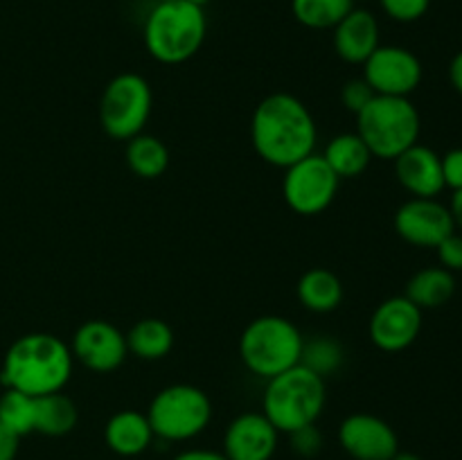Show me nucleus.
<instances>
[{
    "mask_svg": "<svg viewBox=\"0 0 462 460\" xmlns=\"http://www.w3.org/2000/svg\"><path fill=\"white\" fill-rule=\"evenodd\" d=\"M391 460H422L418 454H411V451H397Z\"/></svg>",
    "mask_w": 462,
    "mask_h": 460,
    "instance_id": "e433bc0d",
    "label": "nucleus"
},
{
    "mask_svg": "<svg viewBox=\"0 0 462 460\" xmlns=\"http://www.w3.org/2000/svg\"><path fill=\"white\" fill-rule=\"evenodd\" d=\"M352 7V0H291L293 18L310 30H334Z\"/></svg>",
    "mask_w": 462,
    "mask_h": 460,
    "instance_id": "393cba45",
    "label": "nucleus"
},
{
    "mask_svg": "<svg viewBox=\"0 0 462 460\" xmlns=\"http://www.w3.org/2000/svg\"><path fill=\"white\" fill-rule=\"evenodd\" d=\"M189 3L199 5V7H206V5H208V3H210V0H189Z\"/></svg>",
    "mask_w": 462,
    "mask_h": 460,
    "instance_id": "4c0bfd02",
    "label": "nucleus"
},
{
    "mask_svg": "<svg viewBox=\"0 0 462 460\" xmlns=\"http://www.w3.org/2000/svg\"><path fill=\"white\" fill-rule=\"evenodd\" d=\"M449 79H451V86H454V88L462 95V50H460L458 54H456L454 59H451V63H449Z\"/></svg>",
    "mask_w": 462,
    "mask_h": 460,
    "instance_id": "f704fd0d",
    "label": "nucleus"
},
{
    "mask_svg": "<svg viewBox=\"0 0 462 460\" xmlns=\"http://www.w3.org/2000/svg\"><path fill=\"white\" fill-rule=\"evenodd\" d=\"M456 293V278L451 271L442 266H427L418 271L413 278L406 282V293L413 305L420 309H436V307L447 305Z\"/></svg>",
    "mask_w": 462,
    "mask_h": 460,
    "instance_id": "aec40b11",
    "label": "nucleus"
},
{
    "mask_svg": "<svg viewBox=\"0 0 462 460\" xmlns=\"http://www.w3.org/2000/svg\"><path fill=\"white\" fill-rule=\"evenodd\" d=\"M72 352L63 338L48 332H32L9 345L0 368L5 388L30 397L63 391L72 377Z\"/></svg>",
    "mask_w": 462,
    "mask_h": 460,
    "instance_id": "f03ea898",
    "label": "nucleus"
},
{
    "mask_svg": "<svg viewBox=\"0 0 462 460\" xmlns=\"http://www.w3.org/2000/svg\"><path fill=\"white\" fill-rule=\"evenodd\" d=\"M153 436L165 442H185L201 436L212 419L208 392L192 383H174L158 392L147 410Z\"/></svg>",
    "mask_w": 462,
    "mask_h": 460,
    "instance_id": "0eeeda50",
    "label": "nucleus"
},
{
    "mask_svg": "<svg viewBox=\"0 0 462 460\" xmlns=\"http://www.w3.org/2000/svg\"><path fill=\"white\" fill-rule=\"evenodd\" d=\"M440 161L445 188H451L454 192H458V189H462V147L447 152L445 156H440Z\"/></svg>",
    "mask_w": 462,
    "mask_h": 460,
    "instance_id": "2f4dec72",
    "label": "nucleus"
},
{
    "mask_svg": "<svg viewBox=\"0 0 462 460\" xmlns=\"http://www.w3.org/2000/svg\"><path fill=\"white\" fill-rule=\"evenodd\" d=\"M280 431L264 413H242L224 433V455L228 460H271L278 449Z\"/></svg>",
    "mask_w": 462,
    "mask_h": 460,
    "instance_id": "2eb2a0df",
    "label": "nucleus"
},
{
    "mask_svg": "<svg viewBox=\"0 0 462 460\" xmlns=\"http://www.w3.org/2000/svg\"><path fill=\"white\" fill-rule=\"evenodd\" d=\"M70 352L72 359L93 373H113L125 363L129 347H126V334H122L116 325L93 318L79 325L72 336Z\"/></svg>",
    "mask_w": 462,
    "mask_h": 460,
    "instance_id": "9b49d317",
    "label": "nucleus"
},
{
    "mask_svg": "<svg viewBox=\"0 0 462 460\" xmlns=\"http://www.w3.org/2000/svg\"><path fill=\"white\" fill-rule=\"evenodd\" d=\"M422 329V309L406 296L383 300L370 316V341L383 352H402L415 343Z\"/></svg>",
    "mask_w": 462,
    "mask_h": 460,
    "instance_id": "ddd939ff",
    "label": "nucleus"
},
{
    "mask_svg": "<svg viewBox=\"0 0 462 460\" xmlns=\"http://www.w3.org/2000/svg\"><path fill=\"white\" fill-rule=\"evenodd\" d=\"M364 79L374 95L409 97L422 84V63L402 45H379L364 63Z\"/></svg>",
    "mask_w": 462,
    "mask_h": 460,
    "instance_id": "9d476101",
    "label": "nucleus"
},
{
    "mask_svg": "<svg viewBox=\"0 0 462 460\" xmlns=\"http://www.w3.org/2000/svg\"><path fill=\"white\" fill-rule=\"evenodd\" d=\"M34 415H36V397L25 395L21 391L5 388L0 395V424L14 436L23 437L34 431Z\"/></svg>",
    "mask_w": 462,
    "mask_h": 460,
    "instance_id": "a878e982",
    "label": "nucleus"
},
{
    "mask_svg": "<svg viewBox=\"0 0 462 460\" xmlns=\"http://www.w3.org/2000/svg\"><path fill=\"white\" fill-rule=\"evenodd\" d=\"M386 16L397 23H413L420 21L429 12L431 0H379Z\"/></svg>",
    "mask_w": 462,
    "mask_h": 460,
    "instance_id": "cd10ccee",
    "label": "nucleus"
},
{
    "mask_svg": "<svg viewBox=\"0 0 462 460\" xmlns=\"http://www.w3.org/2000/svg\"><path fill=\"white\" fill-rule=\"evenodd\" d=\"M156 3H170V0H156Z\"/></svg>",
    "mask_w": 462,
    "mask_h": 460,
    "instance_id": "58836bf2",
    "label": "nucleus"
},
{
    "mask_svg": "<svg viewBox=\"0 0 462 460\" xmlns=\"http://www.w3.org/2000/svg\"><path fill=\"white\" fill-rule=\"evenodd\" d=\"M171 460H228V458L224 455V451L189 449V451H180V454L174 455Z\"/></svg>",
    "mask_w": 462,
    "mask_h": 460,
    "instance_id": "72a5a7b5",
    "label": "nucleus"
},
{
    "mask_svg": "<svg viewBox=\"0 0 462 460\" xmlns=\"http://www.w3.org/2000/svg\"><path fill=\"white\" fill-rule=\"evenodd\" d=\"M77 406L68 395L50 392V395L36 397V415L34 431L43 433L48 437H61L75 428L77 424Z\"/></svg>",
    "mask_w": 462,
    "mask_h": 460,
    "instance_id": "5701e85b",
    "label": "nucleus"
},
{
    "mask_svg": "<svg viewBox=\"0 0 462 460\" xmlns=\"http://www.w3.org/2000/svg\"><path fill=\"white\" fill-rule=\"evenodd\" d=\"M289 440H291L293 454H298L300 458H314L323 449V436L316 428V424H310V427H302L298 431L289 433Z\"/></svg>",
    "mask_w": 462,
    "mask_h": 460,
    "instance_id": "c85d7f7f",
    "label": "nucleus"
},
{
    "mask_svg": "<svg viewBox=\"0 0 462 460\" xmlns=\"http://www.w3.org/2000/svg\"><path fill=\"white\" fill-rule=\"evenodd\" d=\"M323 158L338 179H355V176H361L368 170L373 153H370L368 144L355 131V133L334 135L328 143V147H325Z\"/></svg>",
    "mask_w": 462,
    "mask_h": 460,
    "instance_id": "412c9836",
    "label": "nucleus"
},
{
    "mask_svg": "<svg viewBox=\"0 0 462 460\" xmlns=\"http://www.w3.org/2000/svg\"><path fill=\"white\" fill-rule=\"evenodd\" d=\"M436 251L442 269L451 271V273L462 271V235L451 233L449 237L438 244Z\"/></svg>",
    "mask_w": 462,
    "mask_h": 460,
    "instance_id": "7c9ffc66",
    "label": "nucleus"
},
{
    "mask_svg": "<svg viewBox=\"0 0 462 460\" xmlns=\"http://www.w3.org/2000/svg\"><path fill=\"white\" fill-rule=\"evenodd\" d=\"M126 165L140 179H158L170 165V152L156 135L138 133L135 138L126 140Z\"/></svg>",
    "mask_w": 462,
    "mask_h": 460,
    "instance_id": "b1692460",
    "label": "nucleus"
},
{
    "mask_svg": "<svg viewBox=\"0 0 462 460\" xmlns=\"http://www.w3.org/2000/svg\"><path fill=\"white\" fill-rule=\"evenodd\" d=\"M379 48V21L370 9L352 7V12L334 27V50L346 63H361Z\"/></svg>",
    "mask_w": 462,
    "mask_h": 460,
    "instance_id": "f3484780",
    "label": "nucleus"
},
{
    "mask_svg": "<svg viewBox=\"0 0 462 460\" xmlns=\"http://www.w3.org/2000/svg\"><path fill=\"white\" fill-rule=\"evenodd\" d=\"M206 9L189 0L156 3L144 18V48L156 61L176 66L192 59L206 41Z\"/></svg>",
    "mask_w": 462,
    "mask_h": 460,
    "instance_id": "7ed1b4c3",
    "label": "nucleus"
},
{
    "mask_svg": "<svg viewBox=\"0 0 462 460\" xmlns=\"http://www.w3.org/2000/svg\"><path fill=\"white\" fill-rule=\"evenodd\" d=\"M325 379L298 363L266 382L262 413L280 433H293L316 424L325 409Z\"/></svg>",
    "mask_w": 462,
    "mask_h": 460,
    "instance_id": "20e7f679",
    "label": "nucleus"
},
{
    "mask_svg": "<svg viewBox=\"0 0 462 460\" xmlns=\"http://www.w3.org/2000/svg\"><path fill=\"white\" fill-rule=\"evenodd\" d=\"M451 216H454L456 221V228L462 230V189H458V192H454V197H451Z\"/></svg>",
    "mask_w": 462,
    "mask_h": 460,
    "instance_id": "c9c22d12",
    "label": "nucleus"
},
{
    "mask_svg": "<svg viewBox=\"0 0 462 460\" xmlns=\"http://www.w3.org/2000/svg\"><path fill=\"white\" fill-rule=\"evenodd\" d=\"M300 363L314 370L320 377H328L343 363V347L329 336H316L314 341H305L302 345Z\"/></svg>",
    "mask_w": 462,
    "mask_h": 460,
    "instance_id": "bb28decb",
    "label": "nucleus"
},
{
    "mask_svg": "<svg viewBox=\"0 0 462 460\" xmlns=\"http://www.w3.org/2000/svg\"><path fill=\"white\" fill-rule=\"evenodd\" d=\"M338 179L325 162L323 153H310L284 170L282 194L287 206L302 216H314L328 210L338 194Z\"/></svg>",
    "mask_w": 462,
    "mask_h": 460,
    "instance_id": "1a4fd4ad",
    "label": "nucleus"
},
{
    "mask_svg": "<svg viewBox=\"0 0 462 460\" xmlns=\"http://www.w3.org/2000/svg\"><path fill=\"white\" fill-rule=\"evenodd\" d=\"M251 140L257 156L287 170L314 153L319 129L310 108L289 93H273L253 111Z\"/></svg>",
    "mask_w": 462,
    "mask_h": 460,
    "instance_id": "f257e3e1",
    "label": "nucleus"
},
{
    "mask_svg": "<svg viewBox=\"0 0 462 460\" xmlns=\"http://www.w3.org/2000/svg\"><path fill=\"white\" fill-rule=\"evenodd\" d=\"M397 235L418 248H436L442 239L456 233L451 210L436 198L413 197L395 212Z\"/></svg>",
    "mask_w": 462,
    "mask_h": 460,
    "instance_id": "f8f14e48",
    "label": "nucleus"
},
{
    "mask_svg": "<svg viewBox=\"0 0 462 460\" xmlns=\"http://www.w3.org/2000/svg\"><path fill=\"white\" fill-rule=\"evenodd\" d=\"M338 440L355 460H391L400 451L395 428L370 413L347 415L338 428Z\"/></svg>",
    "mask_w": 462,
    "mask_h": 460,
    "instance_id": "4468645a",
    "label": "nucleus"
},
{
    "mask_svg": "<svg viewBox=\"0 0 462 460\" xmlns=\"http://www.w3.org/2000/svg\"><path fill=\"white\" fill-rule=\"evenodd\" d=\"M153 437L156 436H153L147 415L131 409L111 415L104 427V440H106L108 449L122 458H134V455L147 451Z\"/></svg>",
    "mask_w": 462,
    "mask_h": 460,
    "instance_id": "a211bd4d",
    "label": "nucleus"
},
{
    "mask_svg": "<svg viewBox=\"0 0 462 460\" xmlns=\"http://www.w3.org/2000/svg\"><path fill=\"white\" fill-rule=\"evenodd\" d=\"M397 180L406 192L420 198H436L445 189L442 161L433 149L415 143L395 158Z\"/></svg>",
    "mask_w": 462,
    "mask_h": 460,
    "instance_id": "dca6fc26",
    "label": "nucleus"
},
{
    "mask_svg": "<svg viewBox=\"0 0 462 460\" xmlns=\"http://www.w3.org/2000/svg\"><path fill=\"white\" fill-rule=\"evenodd\" d=\"M296 293L305 309L316 311V314H328L341 305L343 284L334 271L316 266V269L302 273V278L298 280Z\"/></svg>",
    "mask_w": 462,
    "mask_h": 460,
    "instance_id": "6ab92c4d",
    "label": "nucleus"
},
{
    "mask_svg": "<svg viewBox=\"0 0 462 460\" xmlns=\"http://www.w3.org/2000/svg\"><path fill=\"white\" fill-rule=\"evenodd\" d=\"M420 113L409 97L374 95L368 106L356 113V133L368 144L373 158L395 161L420 138Z\"/></svg>",
    "mask_w": 462,
    "mask_h": 460,
    "instance_id": "39448f33",
    "label": "nucleus"
},
{
    "mask_svg": "<svg viewBox=\"0 0 462 460\" xmlns=\"http://www.w3.org/2000/svg\"><path fill=\"white\" fill-rule=\"evenodd\" d=\"M126 347L143 361H158L174 347V332L161 318H143L126 334Z\"/></svg>",
    "mask_w": 462,
    "mask_h": 460,
    "instance_id": "4be33fe9",
    "label": "nucleus"
},
{
    "mask_svg": "<svg viewBox=\"0 0 462 460\" xmlns=\"http://www.w3.org/2000/svg\"><path fill=\"white\" fill-rule=\"evenodd\" d=\"M373 97H374V90L370 88V84L364 79V77L350 79L346 86H343V90H341L343 104H346L347 111H352L355 115H356V113L364 111V108L368 106V102Z\"/></svg>",
    "mask_w": 462,
    "mask_h": 460,
    "instance_id": "c756f323",
    "label": "nucleus"
},
{
    "mask_svg": "<svg viewBox=\"0 0 462 460\" xmlns=\"http://www.w3.org/2000/svg\"><path fill=\"white\" fill-rule=\"evenodd\" d=\"M302 345L305 338L291 320L269 314L244 327L239 336V356L255 377L269 382L275 374L300 363Z\"/></svg>",
    "mask_w": 462,
    "mask_h": 460,
    "instance_id": "423d86ee",
    "label": "nucleus"
},
{
    "mask_svg": "<svg viewBox=\"0 0 462 460\" xmlns=\"http://www.w3.org/2000/svg\"><path fill=\"white\" fill-rule=\"evenodd\" d=\"M152 86L138 72L113 77L99 102V122L113 140H131L143 133L152 115Z\"/></svg>",
    "mask_w": 462,
    "mask_h": 460,
    "instance_id": "6e6552de",
    "label": "nucleus"
},
{
    "mask_svg": "<svg viewBox=\"0 0 462 460\" xmlns=\"http://www.w3.org/2000/svg\"><path fill=\"white\" fill-rule=\"evenodd\" d=\"M18 445H21V437L14 436L12 431L0 424V460H14L18 454Z\"/></svg>",
    "mask_w": 462,
    "mask_h": 460,
    "instance_id": "473e14b6",
    "label": "nucleus"
},
{
    "mask_svg": "<svg viewBox=\"0 0 462 460\" xmlns=\"http://www.w3.org/2000/svg\"><path fill=\"white\" fill-rule=\"evenodd\" d=\"M352 3H355V5H356V3H364V0H352Z\"/></svg>",
    "mask_w": 462,
    "mask_h": 460,
    "instance_id": "ea45409f",
    "label": "nucleus"
}]
</instances>
